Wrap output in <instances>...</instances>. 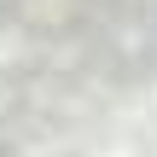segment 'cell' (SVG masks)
I'll return each instance as SVG.
<instances>
[{
    "mask_svg": "<svg viewBox=\"0 0 157 157\" xmlns=\"http://www.w3.org/2000/svg\"><path fill=\"white\" fill-rule=\"evenodd\" d=\"M70 12V0H29V17H41V23H58Z\"/></svg>",
    "mask_w": 157,
    "mask_h": 157,
    "instance_id": "2",
    "label": "cell"
},
{
    "mask_svg": "<svg viewBox=\"0 0 157 157\" xmlns=\"http://www.w3.org/2000/svg\"><path fill=\"white\" fill-rule=\"evenodd\" d=\"M23 58H29V35H23L17 23H0V76H6V70H17Z\"/></svg>",
    "mask_w": 157,
    "mask_h": 157,
    "instance_id": "1",
    "label": "cell"
}]
</instances>
